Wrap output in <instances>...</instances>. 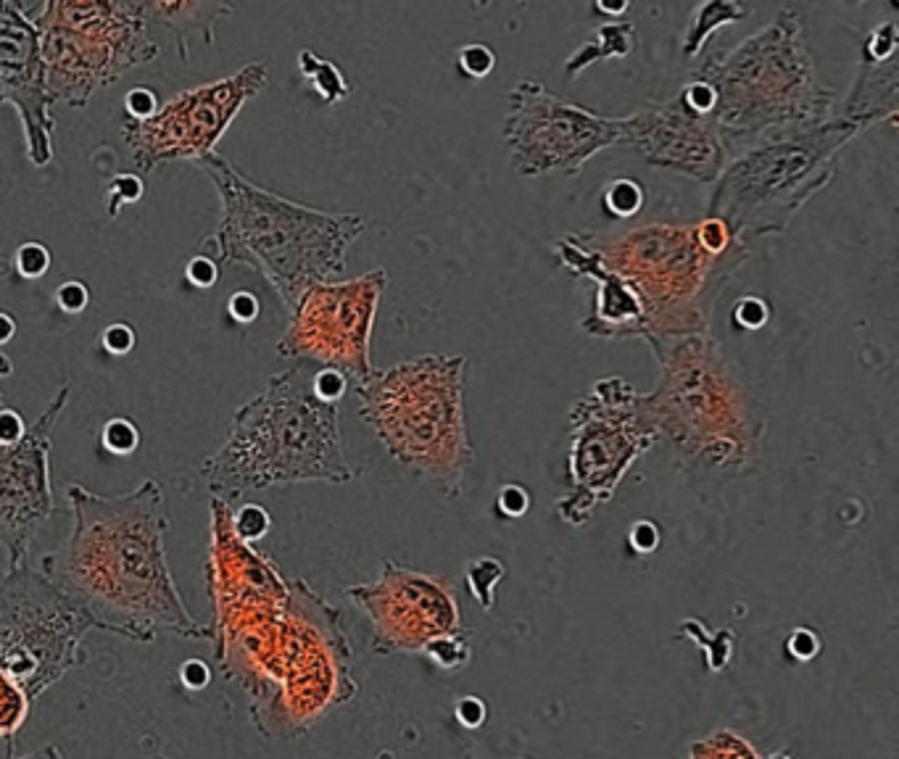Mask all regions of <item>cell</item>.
Returning <instances> with one entry per match:
<instances>
[{"label": "cell", "instance_id": "f6af8a7d", "mask_svg": "<svg viewBox=\"0 0 899 759\" xmlns=\"http://www.w3.org/2000/svg\"><path fill=\"white\" fill-rule=\"evenodd\" d=\"M185 277H188V282H193L196 288H211V285H217L219 282L217 261L211 259V256H206V253H196V256L188 261V267H185Z\"/></svg>", "mask_w": 899, "mask_h": 759}, {"label": "cell", "instance_id": "30bf717a", "mask_svg": "<svg viewBox=\"0 0 899 759\" xmlns=\"http://www.w3.org/2000/svg\"><path fill=\"white\" fill-rule=\"evenodd\" d=\"M24 14L40 35L45 90L69 109H85L103 87L161 56L140 3L40 0Z\"/></svg>", "mask_w": 899, "mask_h": 759}, {"label": "cell", "instance_id": "44dd1931", "mask_svg": "<svg viewBox=\"0 0 899 759\" xmlns=\"http://www.w3.org/2000/svg\"><path fill=\"white\" fill-rule=\"evenodd\" d=\"M899 27L886 19L860 37V56H857L855 82L849 95L834 116L847 122L863 124L870 130L873 124L897 122L899 111Z\"/></svg>", "mask_w": 899, "mask_h": 759}, {"label": "cell", "instance_id": "816d5d0a", "mask_svg": "<svg viewBox=\"0 0 899 759\" xmlns=\"http://www.w3.org/2000/svg\"><path fill=\"white\" fill-rule=\"evenodd\" d=\"M11 375H14V362H11V356L0 351V409L6 406V396H3V380H8Z\"/></svg>", "mask_w": 899, "mask_h": 759}, {"label": "cell", "instance_id": "5b68a950", "mask_svg": "<svg viewBox=\"0 0 899 759\" xmlns=\"http://www.w3.org/2000/svg\"><path fill=\"white\" fill-rule=\"evenodd\" d=\"M201 475L214 496L232 501L272 485H343L359 472L343 449L341 404L322 401L304 367H290L232 414Z\"/></svg>", "mask_w": 899, "mask_h": 759}, {"label": "cell", "instance_id": "836d02e7", "mask_svg": "<svg viewBox=\"0 0 899 759\" xmlns=\"http://www.w3.org/2000/svg\"><path fill=\"white\" fill-rule=\"evenodd\" d=\"M269 525H272V520H269V514L264 506L243 504L232 509V528H235V533H238L243 541L248 543L261 541V538L269 533Z\"/></svg>", "mask_w": 899, "mask_h": 759}, {"label": "cell", "instance_id": "277c9868", "mask_svg": "<svg viewBox=\"0 0 899 759\" xmlns=\"http://www.w3.org/2000/svg\"><path fill=\"white\" fill-rule=\"evenodd\" d=\"M196 167L222 203L219 225L203 240L217 267L256 269L288 311L304 290L343 275L348 248L367 227L362 214L314 209L261 188L217 151L198 159Z\"/></svg>", "mask_w": 899, "mask_h": 759}, {"label": "cell", "instance_id": "9c48e42d", "mask_svg": "<svg viewBox=\"0 0 899 759\" xmlns=\"http://www.w3.org/2000/svg\"><path fill=\"white\" fill-rule=\"evenodd\" d=\"M863 132V124L834 116L733 156L712 182L707 217L725 222L741 240L783 235L834 180L839 156Z\"/></svg>", "mask_w": 899, "mask_h": 759}, {"label": "cell", "instance_id": "52a82bcc", "mask_svg": "<svg viewBox=\"0 0 899 759\" xmlns=\"http://www.w3.org/2000/svg\"><path fill=\"white\" fill-rule=\"evenodd\" d=\"M464 354H422L354 385L359 414L401 467L430 488L459 499L475 464L464 414Z\"/></svg>", "mask_w": 899, "mask_h": 759}, {"label": "cell", "instance_id": "7402d4cb", "mask_svg": "<svg viewBox=\"0 0 899 759\" xmlns=\"http://www.w3.org/2000/svg\"><path fill=\"white\" fill-rule=\"evenodd\" d=\"M143 16L148 24H161L177 37V51L182 61H188V37L201 32L206 45L217 43L219 19L235 14V8L222 0H185V3H164V0H143Z\"/></svg>", "mask_w": 899, "mask_h": 759}, {"label": "cell", "instance_id": "4fadbf2b", "mask_svg": "<svg viewBox=\"0 0 899 759\" xmlns=\"http://www.w3.org/2000/svg\"><path fill=\"white\" fill-rule=\"evenodd\" d=\"M388 272L370 269L351 280L317 282L290 309V322L277 340L280 359L338 369L354 388L370 377L372 333Z\"/></svg>", "mask_w": 899, "mask_h": 759}, {"label": "cell", "instance_id": "db71d44e", "mask_svg": "<svg viewBox=\"0 0 899 759\" xmlns=\"http://www.w3.org/2000/svg\"><path fill=\"white\" fill-rule=\"evenodd\" d=\"M765 759H794V757H791V754L786 752V749H781V752L770 754V757H765Z\"/></svg>", "mask_w": 899, "mask_h": 759}, {"label": "cell", "instance_id": "f5cc1de1", "mask_svg": "<svg viewBox=\"0 0 899 759\" xmlns=\"http://www.w3.org/2000/svg\"><path fill=\"white\" fill-rule=\"evenodd\" d=\"M16 759H64V757H61V752H58L56 746H45V749H40V752H32V754H27V757H16Z\"/></svg>", "mask_w": 899, "mask_h": 759}, {"label": "cell", "instance_id": "74e56055", "mask_svg": "<svg viewBox=\"0 0 899 759\" xmlns=\"http://www.w3.org/2000/svg\"><path fill=\"white\" fill-rule=\"evenodd\" d=\"M823 651V641H820L818 630L812 628H794L786 638V654L797 662H810Z\"/></svg>", "mask_w": 899, "mask_h": 759}, {"label": "cell", "instance_id": "c3c4849f", "mask_svg": "<svg viewBox=\"0 0 899 759\" xmlns=\"http://www.w3.org/2000/svg\"><path fill=\"white\" fill-rule=\"evenodd\" d=\"M180 675H182V683H185L188 688H193V691L203 688L211 680V670L203 665L201 659H190V662H185L180 670Z\"/></svg>", "mask_w": 899, "mask_h": 759}, {"label": "cell", "instance_id": "8d00e7d4", "mask_svg": "<svg viewBox=\"0 0 899 759\" xmlns=\"http://www.w3.org/2000/svg\"><path fill=\"white\" fill-rule=\"evenodd\" d=\"M770 319V304L760 296H744L736 301L733 306V325L744 330V333H754L760 327L768 325Z\"/></svg>", "mask_w": 899, "mask_h": 759}, {"label": "cell", "instance_id": "3957f363", "mask_svg": "<svg viewBox=\"0 0 899 759\" xmlns=\"http://www.w3.org/2000/svg\"><path fill=\"white\" fill-rule=\"evenodd\" d=\"M660 380L638 393L657 441L694 478H744L760 462L765 417L739 367L712 333L646 340Z\"/></svg>", "mask_w": 899, "mask_h": 759}, {"label": "cell", "instance_id": "8fae6325", "mask_svg": "<svg viewBox=\"0 0 899 759\" xmlns=\"http://www.w3.org/2000/svg\"><path fill=\"white\" fill-rule=\"evenodd\" d=\"M567 491L557 499L559 517L586 528L596 509L615 496L638 456L657 443L649 422L638 412V391L620 375L599 377L570 414Z\"/></svg>", "mask_w": 899, "mask_h": 759}, {"label": "cell", "instance_id": "4dcf8cb0", "mask_svg": "<svg viewBox=\"0 0 899 759\" xmlns=\"http://www.w3.org/2000/svg\"><path fill=\"white\" fill-rule=\"evenodd\" d=\"M422 654L433 662L435 667H441L443 673H454V670H462L464 665H470L472 659V638L467 630H454V633H446V636L433 638Z\"/></svg>", "mask_w": 899, "mask_h": 759}, {"label": "cell", "instance_id": "f546056e", "mask_svg": "<svg viewBox=\"0 0 899 759\" xmlns=\"http://www.w3.org/2000/svg\"><path fill=\"white\" fill-rule=\"evenodd\" d=\"M646 190L644 185L633 177H615L604 185L602 193V209L612 219H633L638 211L644 209Z\"/></svg>", "mask_w": 899, "mask_h": 759}, {"label": "cell", "instance_id": "681fc988", "mask_svg": "<svg viewBox=\"0 0 899 759\" xmlns=\"http://www.w3.org/2000/svg\"><path fill=\"white\" fill-rule=\"evenodd\" d=\"M628 8H631V3H617V6H612V3H594L596 14H602L607 22H617L620 16L628 14Z\"/></svg>", "mask_w": 899, "mask_h": 759}, {"label": "cell", "instance_id": "d4e9b609", "mask_svg": "<svg viewBox=\"0 0 899 759\" xmlns=\"http://www.w3.org/2000/svg\"><path fill=\"white\" fill-rule=\"evenodd\" d=\"M298 72L304 74V80L322 95V101L335 106V103L346 101L351 95V85H348L346 74L338 69L335 61L330 58L317 56L314 51H301L298 53Z\"/></svg>", "mask_w": 899, "mask_h": 759}, {"label": "cell", "instance_id": "f1b7e54d", "mask_svg": "<svg viewBox=\"0 0 899 759\" xmlns=\"http://www.w3.org/2000/svg\"><path fill=\"white\" fill-rule=\"evenodd\" d=\"M689 759H762L747 738L720 728L689 746Z\"/></svg>", "mask_w": 899, "mask_h": 759}, {"label": "cell", "instance_id": "e0dca14e", "mask_svg": "<svg viewBox=\"0 0 899 759\" xmlns=\"http://www.w3.org/2000/svg\"><path fill=\"white\" fill-rule=\"evenodd\" d=\"M72 398V385L58 388L51 404L29 422L22 441H0V543L8 549V564L29 559L37 533L53 514L51 449L53 430Z\"/></svg>", "mask_w": 899, "mask_h": 759}, {"label": "cell", "instance_id": "f35d334b", "mask_svg": "<svg viewBox=\"0 0 899 759\" xmlns=\"http://www.w3.org/2000/svg\"><path fill=\"white\" fill-rule=\"evenodd\" d=\"M530 509V493L517 483H507L496 493V512L507 520H520Z\"/></svg>", "mask_w": 899, "mask_h": 759}, {"label": "cell", "instance_id": "ba28073f", "mask_svg": "<svg viewBox=\"0 0 899 759\" xmlns=\"http://www.w3.org/2000/svg\"><path fill=\"white\" fill-rule=\"evenodd\" d=\"M588 243L644 306V340L710 333L712 309L733 272L752 256L749 246L715 256L699 243L694 222H652Z\"/></svg>", "mask_w": 899, "mask_h": 759}, {"label": "cell", "instance_id": "6da1fadb", "mask_svg": "<svg viewBox=\"0 0 899 759\" xmlns=\"http://www.w3.org/2000/svg\"><path fill=\"white\" fill-rule=\"evenodd\" d=\"M72 533L43 554V578L93 622V630L151 644L161 633L209 641V625L190 615L167 554L164 488L145 478L130 493L66 491Z\"/></svg>", "mask_w": 899, "mask_h": 759}, {"label": "cell", "instance_id": "ffe728a7", "mask_svg": "<svg viewBox=\"0 0 899 759\" xmlns=\"http://www.w3.org/2000/svg\"><path fill=\"white\" fill-rule=\"evenodd\" d=\"M551 259L557 261L559 269L573 277H588L596 285L591 314L580 322L583 333L602 340L644 338V306L636 290L599 259L586 232H567L554 240Z\"/></svg>", "mask_w": 899, "mask_h": 759}, {"label": "cell", "instance_id": "9a60e30c", "mask_svg": "<svg viewBox=\"0 0 899 759\" xmlns=\"http://www.w3.org/2000/svg\"><path fill=\"white\" fill-rule=\"evenodd\" d=\"M267 61H248L230 77L188 87L143 122H122V140L135 167L151 174L167 161H193L217 151L232 119L267 87Z\"/></svg>", "mask_w": 899, "mask_h": 759}, {"label": "cell", "instance_id": "7c38bea8", "mask_svg": "<svg viewBox=\"0 0 899 759\" xmlns=\"http://www.w3.org/2000/svg\"><path fill=\"white\" fill-rule=\"evenodd\" d=\"M93 622L43 578L29 559L0 570V670L29 702L85 665Z\"/></svg>", "mask_w": 899, "mask_h": 759}, {"label": "cell", "instance_id": "603a6c76", "mask_svg": "<svg viewBox=\"0 0 899 759\" xmlns=\"http://www.w3.org/2000/svg\"><path fill=\"white\" fill-rule=\"evenodd\" d=\"M633 48H636V24L628 22V19L602 22L567 56V80H575L599 61H615V58L631 56Z\"/></svg>", "mask_w": 899, "mask_h": 759}, {"label": "cell", "instance_id": "7a4b0ae2", "mask_svg": "<svg viewBox=\"0 0 899 759\" xmlns=\"http://www.w3.org/2000/svg\"><path fill=\"white\" fill-rule=\"evenodd\" d=\"M351 659L341 609L306 580H290L283 612L214 662L243 694L261 736L290 741L359 694Z\"/></svg>", "mask_w": 899, "mask_h": 759}, {"label": "cell", "instance_id": "1f68e13d", "mask_svg": "<svg viewBox=\"0 0 899 759\" xmlns=\"http://www.w3.org/2000/svg\"><path fill=\"white\" fill-rule=\"evenodd\" d=\"M457 69L464 80H486L488 74L496 69V51L488 43H464L457 48Z\"/></svg>", "mask_w": 899, "mask_h": 759}, {"label": "cell", "instance_id": "ab89813d", "mask_svg": "<svg viewBox=\"0 0 899 759\" xmlns=\"http://www.w3.org/2000/svg\"><path fill=\"white\" fill-rule=\"evenodd\" d=\"M312 388L322 401L341 404V398L346 396V391L351 385H348L346 375H341L338 369H319L317 375L312 377Z\"/></svg>", "mask_w": 899, "mask_h": 759}, {"label": "cell", "instance_id": "d590c367", "mask_svg": "<svg viewBox=\"0 0 899 759\" xmlns=\"http://www.w3.org/2000/svg\"><path fill=\"white\" fill-rule=\"evenodd\" d=\"M14 264L19 275L27 277V280H37V277H43L51 269V251L43 243L29 240V243L16 248Z\"/></svg>", "mask_w": 899, "mask_h": 759}, {"label": "cell", "instance_id": "d6a6232c", "mask_svg": "<svg viewBox=\"0 0 899 759\" xmlns=\"http://www.w3.org/2000/svg\"><path fill=\"white\" fill-rule=\"evenodd\" d=\"M103 449L111 454L127 456L140 446V430L130 417H111L101 430Z\"/></svg>", "mask_w": 899, "mask_h": 759}, {"label": "cell", "instance_id": "4316f807", "mask_svg": "<svg viewBox=\"0 0 899 759\" xmlns=\"http://www.w3.org/2000/svg\"><path fill=\"white\" fill-rule=\"evenodd\" d=\"M29 704L32 702L19 688V683L0 670V738L8 744V752H14L16 733L27 723Z\"/></svg>", "mask_w": 899, "mask_h": 759}, {"label": "cell", "instance_id": "b9f144b4", "mask_svg": "<svg viewBox=\"0 0 899 759\" xmlns=\"http://www.w3.org/2000/svg\"><path fill=\"white\" fill-rule=\"evenodd\" d=\"M662 541V533L657 528V522L652 520H636L628 530V546H631L636 554H654L657 546Z\"/></svg>", "mask_w": 899, "mask_h": 759}, {"label": "cell", "instance_id": "e575fe53", "mask_svg": "<svg viewBox=\"0 0 899 759\" xmlns=\"http://www.w3.org/2000/svg\"><path fill=\"white\" fill-rule=\"evenodd\" d=\"M143 180L138 174H116L106 188V214L109 219L119 217L124 203H138L143 198Z\"/></svg>", "mask_w": 899, "mask_h": 759}, {"label": "cell", "instance_id": "2e32d148", "mask_svg": "<svg viewBox=\"0 0 899 759\" xmlns=\"http://www.w3.org/2000/svg\"><path fill=\"white\" fill-rule=\"evenodd\" d=\"M343 596L370 620L377 654H422L433 638L462 628L454 583L399 562H385L375 580L346 586Z\"/></svg>", "mask_w": 899, "mask_h": 759}, {"label": "cell", "instance_id": "7dc6e473", "mask_svg": "<svg viewBox=\"0 0 899 759\" xmlns=\"http://www.w3.org/2000/svg\"><path fill=\"white\" fill-rule=\"evenodd\" d=\"M227 311H230V317L235 322H254L259 317V298L254 293H248V290H240V293H232L230 301H227Z\"/></svg>", "mask_w": 899, "mask_h": 759}, {"label": "cell", "instance_id": "8992f818", "mask_svg": "<svg viewBox=\"0 0 899 759\" xmlns=\"http://www.w3.org/2000/svg\"><path fill=\"white\" fill-rule=\"evenodd\" d=\"M694 74L715 90V122L728 159L836 114V93L820 82L802 16L791 6L731 51L712 53Z\"/></svg>", "mask_w": 899, "mask_h": 759}, {"label": "cell", "instance_id": "484cf974", "mask_svg": "<svg viewBox=\"0 0 899 759\" xmlns=\"http://www.w3.org/2000/svg\"><path fill=\"white\" fill-rule=\"evenodd\" d=\"M507 578V564L496 557H478L464 567V586L470 591L472 601L483 612H491L496 601V586Z\"/></svg>", "mask_w": 899, "mask_h": 759}, {"label": "cell", "instance_id": "7bdbcfd3", "mask_svg": "<svg viewBox=\"0 0 899 759\" xmlns=\"http://www.w3.org/2000/svg\"><path fill=\"white\" fill-rule=\"evenodd\" d=\"M156 109H159V101L148 87H135V90L124 95V111H127V119H132V122H143V119L156 114Z\"/></svg>", "mask_w": 899, "mask_h": 759}, {"label": "cell", "instance_id": "ac0fdd59", "mask_svg": "<svg viewBox=\"0 0 899 759\" xmlns=\"http://www.w3.org/2000/svg\"><path fill=\"white\" fill-rule=\"evenodd\" d=\"M623 143L631 145L649 167L691 177L702 185L718 180L728 161L715 114L694 106L683 90L623 116Z\"/></svg>", "mask_w": 899, "mask_h": 759}, {"label": "cell", "instance_id": "5bb4252c", "mask_svg": "<svg viewBox=\"0 0 899 759\" xmlns=\"http://www.w3.org/2000/svg\"><path fill=\"white\" fill-rule=\"evenodd\" d=\"M504 143L522 177H575L596 153L623 143V116H602L567 101L536 77H522L507 95Z\"/></svg>", "mask_w": 899, "mask_h": 759}, {"label": "cell", "instance_id": "f907efd6", "mask_svg": "<svg viewBox=\"0 0 899 759\" xmlns=\"http://www.w3.org/2000/svg\"><path fill=\"white\" fill-rule=\"evenodd\" d=\"M16 335V319L8 311H0V346Z\"/></svg>", "mask_w": 899, "mask_h": 759}, {"label": "cell", "instance_id": "ee69618b", "mask_svg": "<svg viewBox=\"0 0 899 759\" xmlns=\"http://www.w3.org/2000/svg\"><path fill=\"white\" fill-rule=\"evenodd\" d=\"M101 346L109 351L111 356H124L130 354L135 348V330L124 322H114L101 333Z\"/></svg>", "mask_w": 899, "mask_h": 759}, {"label": "cell", "instance_id": "60d3db41", "mask_svg": "<svg viewBox=\"0 0 899 759\" xmlns=\"http://www.w3.org/2000/svg\"><path fill=\"white\" fill-rule=\"evenodd\" d=\"M56 304L66 314H80L90 304V288L80 280H66L56 288Z\"/></svg>", "mask_w": 899, "mask_h": 759}, {"label": "cell", "instance_id": "cb8c5ba5", "mask_svg": "<svg viewBox=\"0 0 899 759\" xmlns=\"http://www.w3.org/2000/svg\"><path fill=\"white\" fill-rule=\"evenodd\" d=\"M749 14H752V8L747 3H741V0H707V3H699L694 8V14H691L686 35H683V56L699 58L707 43H710V37L720 27L744 22Z\"/></svg>", "mask_w": 899, "mask_h": 759}, {"label": "cell", "instance_id": "bcb514c9", "mask_svg": "<svg viewBox=\"0 0 899 759\" xmlns=\"http://www.w3.org/2000/svg\"><path fill=\"white\" fill-rule=\"evenodd\" d=\"M454 715H457V720L464 725V728L478 731L480 725L486 723L488 709H486V704L480 702L478 696H462V699L454 704Z\"/></svg>", "mask_w": 899, "mask_h": 759}, {"label": "cell", "instance_id": "d6986e66", "mask_svg": "<svg viewBox=\"0 0 899 759\" xmlns=\"http://www.w3.org/2000/svg\"><path fill=\"white\" fill-rule=\"evenodd\" d=\"M14 106L22 119L27 156L35 167L53 161V101L45 90L40 35L22 3L0 0V106Z\"/></svg>", "mask_w": 899, "mask_h": 759}, {"label": "cell", "instance_id": "83f0119b", "mask_svg": "<svg viewBox=\"0 0 899 759\" xmlns=\"http://www.w3.org/2000/svg\"><path fill=\"white\" fill-rule=\"evenodd\" d=\"M681 636L691 638V641H696V644L702 646L704 665L710 667V670H715V673H723L725 667H728V662H731L733 641H736V636H733L731 628H720L718 633L707 636V628H704L702 622L683 620Z\"/></svg>", "mask_w": 899, "mask_h": 759}]
</instances>
